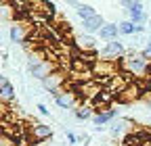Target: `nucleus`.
Segmentation results:
<instances>
[{
	"label": "nucleus",
	"instance_id": "1",
	"mask_svg": "<svg viewBox=\"0 0 151 146\" xmlns=\"http://www.w3.org/2000/svg\"><path fill=\"white\" fill-rule=\"evenodd\" d=\"M122 69L126 73H130V75H134V77H149V69H151V61L143 57V52L139 54H128V57L122 59Z\"/></svg>",
	"mask_w": 151,
	"mask_h": 146
},
{
	"label": "nucleus",
	"instance_id": "2",
	"mask_svg": "<svg viewBox=\"0 0 151 146\" xmlns=\"http://www.w3.org/2000/svg\"><path fill=\"white\" fill-rule=\"evenodd\" d=\"M27 69H29V73H32V75L34 77H38V79H46L48 75H50V65L44 61V59H38V57H32L29 59V63H27Z\"/></svg>",
	"mask_w": 151,
	"mask_h": 146
},
{
	"label": "nucleus",
	"instance_id": "3",
	"mask_svg": "<svg viewBox=\"0 0 151 146\" xmlns=\"http://www.w3.org/2000/svg\"><path fill=\"white\" fill-rule=\"evenodd\" d=\"M122 6L130 13V21H132V23L141 25L143 21H147V15H145V11H143V2H137V0H124Z\"/></svg>",
	"mask_w": 151,
	"mask_h": 146
},
{
	"label": "nucleus",
	"instance_id": "4",
	"mask_svg": "<svg viewBox=\"0 0 151 146\" xmlns=\"http://www.w3.org/2000/svg\"><path fill=\"white\" fill-rule=\"evenodd\" d=\"M52 96H55V102L59 104L61 108H73L76 104L80 102V96L76 94V92H71V90H63V92L59 90V92H55ZM78 106H80V104H78Z\"/></svg>",
	"mask_w": 151,
	"mask_h": 146
},
{
	"label": "nucleus",
	"instance_id": "5",
	"mask_svg": "<svg viewBox=\"0 0 151 146\" xmlns=\"http://www.w3.org/2000/svg\"><path fill=\"white\" fill-rule=\"evenodd\" d=\"M124 46L120 44V42H107L105 46H103V50H101V57H103V61H116V59H124Z\"/></svg>",
	"mask_w": 151,
	"mask_h": 146
},
{
	"label": "nucleus",
	"instance_id": "6",
	"mask_svg": "<svg viewBox=\"0 0 151 146\" xmlns=\"http://www.w3.org/2000/svg\"><path fill=\"white\" fill-rule=\"evenodd\" d=\"M27 136H29V140L34 144H38V142H42V140H48L52 136V130H50L48 125H44V123H32Z\"/></svg>",
	"mask_w": 151,
	"mask_h": 146
},
{
	"label": "nucleus",
	"instance_id": "7",
	"mask_svg": "<svg viewBox=\"0 0 151 146\" xmlns=\"http://www.w3.org/2000/svg\"><path fill=\"white\" fill-rule=\"evenodd\" d=\"M143 96V86L141 84H137V82H130L122 92L118 94V100H122V102H132V100H137V98H141Z\"/></svg>",
	"mask_w": 151,
	"mask_h": 146
},
{
	"label": "nucleus",
	"instance_id": "8",
	"mask_svg": "<svg viewBox=\"0 0 151 146\" xmlns=\"http://www.w3.org/2000/svg\"><path fill=\"white\" fill-rule=\"evenodd\" d=\"M94 73L97 75H107V77H116L118 75V71H116V63L113 61H103V59H99V63L94 65Z\"/></svg>",
	"mask_w": 151,
	"mask_h": 146
},
{
	"label": "nucleus",
	"instance_id": "9",
	"mask_svg": "<svg viewBox=\"0 0 151 146\" xmlns=\"http://www.w3.org/2000/svg\"><path fill=\"white\" fill-rule=\"evenodd\" d=\"M0 98H2V102H13L15 100V90H13V84L9 82L6 75L0 77Z\"/></svg>",
	"mask_w": 151,
	"mask_h": 146
},
{
	"label": "nucleus",
	"instance_id": "10",
	"mask_svg": "<svg viewBox=\"0 0 151 146\" xmlns=\"http://www.w3.org/2000/svg\"><path fill=\"white\" fill-rule=\"evenodd\" d=\"M80 88V92H82V96H86V98H97L101 92H103V88L99 86V84H94V82H84V84H80L78 86Z\"/></svg>",
	"mask_w": 151,
	"mask_h": 146
},
{
	"label": "nucleus",
	"instance_id": "11",
	"mask_svg": "<svg viewBox=\"0 0 151 146\" xmlns=\"http://www.w3.org/2000/svg\"><path fill=\"white\" fill-rule=\"evenodd\" d=\"M71 6L76 9V13H78V17L82 21H88V19H92V17H97L99 13L94 11L90 4H82V2H71Z\"/></svg>",
	"mask_w": 151,
	"mask_h": 146
},
{
	"label": "nucleus",
	"instance_id": "12",
	"mask_svg": "<svg viewBox=\"0 0 151 146\" xmlns=\"http://www.w3.org/2000/svg\"><path fill=\"white\" fill-rule=\"evenodd\" d=\"M103 25H105V21H103L101 15L92 17V19H88V21H82V27H84L86 33H99L103 29Z\"/></svg>",
	"mask_w": 151,
	"mask_h": 146
},
{
	"label": "nucleus",
	"instance_id": "13",
	"mask_svg": "<svg viewBox=\"0 0 151 146\" xmlns=\"http://www.w3.org/2000/svg\"><path fill=\"white\" fill-rule=\"evenodd\" d=\"M99 35L105 40V42H113L120 35V25H113V23H105L103 29L99 31Z\"/></svg>",
	"mask_w": 151,
	"mask_h": 146
},
{
	"label": "nucleus",
	"instance_id": "14",
	"mask_svg": "<svg viewBox=\"0 0 151 146\" xmlns=\"http://www.w3.org/2000/svg\"><path fill=\"white\" fill-rule=\"evenodd\" d=\"M11 40L13 42H19V44H23V40L27 38V29L23 27V23H11Z\"/></svg>",
	"mask_w": 151,
	"mask_h": 146
},
{
	"label": "nucleus",
	"instance_id": "15",
	"mask_svg": "<svg viewBox=\"0 0 151 146\" xmlns=\"http://www.w3.org/2000/svg\"><path fill=\"white\" fill-rule=\"evenodd\" d=\"M118 115V111H116V108H105V111H101V113H97V115H94L92 119H94V125H105V123H109L113 117H116Z\"/></svg>",
	"mask_w": 151,
	"mask_h": 146
},
{
	"label": "nucleus",
	"instance_id": "16",
	"mask_svg": "<svg viewBox=\"0 0 151 146\" xmlns=\"http://www.w3.org/2000/svg\"><path fill=\"white\" fill-rule=\"evenodd\" d=\"M63 82V75H59V73H50V75L44 79V88L50 90V92H59V84Z\"/></svg>",
	"mask_w": 151,
	"mask_h": 146
},
{
	"label": "nucleus",
	"instance_id": "17",
	"mask_svg": "<svg viewBox=\"0 0 151 146\" xmlns=\"http://www.w3.org/2000/svg\"><path fill=\"white\" fill-rule=\"evenodd\" d=\"M76 46L82 52H90V50H94V40L90 35H78V38H76Z\"/></svg>",
	"mask_w": 151,
	"mask_h": 146
},
{
	"label": "nucleus",
	"instance_id": "18",
	"mask_svg": "<svg viewBox=\"0 0 151 146\" xmlns=\"http://www.w3.org/2000/svg\"><path fill=\"white\" fill-rule=\"evenodd\" d=\"M113 98H116V94H111L109 90H103V92H101L97 98H94L92 102H94V106H103V108H109V106H105V104H107V102H111Z\"/></svg>",
	"mask_w": 151,
	"mask_h": 146
},
{
	"label": "nucleus",
	"instance_id": "19",
	"mask_svg": "<svg viewBox=\"0 0 151 146\" xmlns=\"http://www.w3.org/2000/svg\"><path fill=\"white\" fill-rule=\"evenodd\" d=\"M73 115H76V119H80V121L90 119V117H92V106H90V104H80V106L73 111Z\"/></svg>",
	"mask_w": 151,
	"mask_h": 146
},
{
	"label": "nucleus",
	"instance_id": "20",
	"mask_svg": "<svg viewBox=\"0 0 151 146\" xmlns=\"http://www.w3.org/2000/svg\"><path fill=\"white\" fill-rule=\"evenodd\" d=\"M139 31V25L132 23V21H122L120 23V33L122 35H130V33H137Z\"/></svg>",
	"mask_w": 151,
	"mask_h": 146
},
{
	"label": "nucleus",
	"instance_id": "21",
	"mask_svg": "<svg viewBox=\"0 0 151 146\" xmlns=\"http://www.w3.org/2000/svg\"><path fill=\"white\" fill-rule=\"evenodd\" d=\"M42 11H44L48 17H55V15H57V9H55V4L50 2V0H44V2H42Z\"/></svg>",
	"mask_w": 151,
	"mask_h": 146
},
{
	"label": "nucleus",
	"instance_id": "22",
	"mask_svg": "<svg viewBox=\"0 0 151 146\" xmlns=\"http://www.w3.org/2000/svg\"><path fill=\"white\" fill-rule=\"evenodd\" d=\"M13 142H15V140H13L9 134H2V144H0V146H15Z\"/></svg>",
	"mask_w": 151,
	"mask_h": 146
},
{
	"label": "nucleus",
	"instance_id": "23",
	"mask_svg": "<svg viewBox=\"0 0 151 146\" xmlns=\"http://www.w3.org/2000/svg\"><path fill=\"white\" fill-rule=\"evenodd\" d=\"M143 57H145V59H149V61H151V42H147V46H145V48H143Z\"/></svg>",
	"mask_w": 151,
	"mask_h": 146
},
{
	"label": "nucleus",
	"instance_id": "24",
	"mask_svg": "<svg viewBox=\"0 0 151 146\" xmlns=\"http://www.w3.org/2000/svg\"><path fill=\"white\" fill-rule=\"evenodd\" d=\"M38 113H42V115H48V108H46V104H38Z\"/></svg>",
	"mask_w": 151,
	"mask_h": 146
},
{
	"label": "nucleus",
	"instance_id": "25",
	"mask_svg": "<svg viewBox=\"0 0 151 146\" xmlns=\"http://www.w3.org/2000/svg\"><path fill=\"white\" fill-rule=\"evenodd\" d=\"M67 140H69L71 144H76V142H78V140H76V136H73L71 132H67Z\"/></svg>",
	"mask_w": 151,
	"mask_h": 146
},
{
	"label": "nucleus",
	"instance_id": "26",
	"mask_svg": "<svg viewBox=\"0 0 151 146\" xmlns=\"http://www.w3.org/2000/svg\"><path fill=\"white\" fill-rule=\"evenodd\" d=\"M145 102H147V104L151 106V94H147V96H145Z\"/></svg>",
	"mask_w": 151,
	"mask_h": 146
},
{
	"label": "nucleus",
	"instance_id": "27",
	"mask_svg": "<svg viewBox=\"0 0 151 146\" xmlns=\"http://www.w3.org/2000/svg\"><path fill=\"white\" fill-rule=\"evenodd\" d=\"M147 79H151V69H149V77H147Z\"/></svg>",
	"mask_w": 151,
	"mask_h": 146
},
{
	"label": "nucleus",
	"instance_id": "28",
	"mask_svg": "<svg viewBox=\"0 0 151 146\" xmlns=\"http://www.w3.org/2000/svg\"><path fill=\"white\" fill-rule=\"evenodd\" d=\"M149 146H151V144H149Z\"/></svg>",
	"mask_w": 151,
	"mask_h": 146
}]
</instances>
